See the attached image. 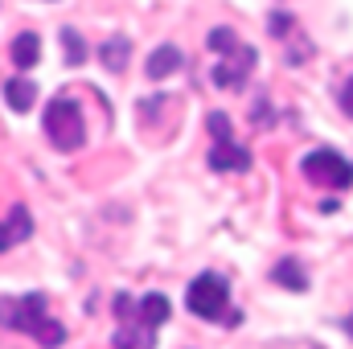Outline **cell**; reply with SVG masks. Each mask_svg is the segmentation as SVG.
<instances>
[{
  "mask_svg": "<svg viewBox=\"0 0 353 349\" xmlns=\"http://www.w3.org/2000/svg\"><path fill=\"white\" fill-rule=\"evenodd\" d=\"M29 235H33V218H29V210H25V206H12L8 218H0V255L12 251L17 243H25Z\"/></svg>",
  "mask_w": 353,
  "mask_h": 349,
  "instance_id": "cell-8",
  "label": "cell"
},
{
  "mask_svg": "<svg viewBox=\"0 0 353 349\" xmlns=\"http://www.w3.org/2000/svg\"><path fill=\"white\" fill-rule=\"evenodd\" d=\"M128 54H132V41L128 37H111V41H103V66L107 70H123L128 66Z\"/></svg>",
  "mask_w": 353,
  "mask_h": 349,
  "instance_id": "cell-12",
  "label": "cell"
},
{
  "mask_svg": "<svg viewBox=\"0 0 353 349\" xmlns=\"http://www.w3.org/2000/svg\"><path fill=\"white\" fill-rule=\"evenodd\" d=\"M271 279H275V283H283V288H292V292H304V283H308L296 259H279V263H275V271H271Z\"/></svg>",
  "mask_w": 353,
  "mask_h": 349,
  "instance_id": "cell-13",
  "label": "cell"
},
{
  "mask_svg": "<svg viewBox=\"0 0 353 349\" xmlns=\"http://www.w3.org/2000/svg\"><path fill=\"white\" fill-rule=\"evenodd\" d=\"M37 58H41V37H37V33H21V37L12 41V62H17V70H33Z\"/></svg>",
  "mask_w": 353,
  "mask_h": 349,
  "instance_id": "cell-10",
  "label": "cell"
},
{
  "mask_svg": "<svg viewBox=\"0 0 353 349\" xmlns=\"http://www.w3.org/2000/svg\"><path fill=\"white\" fill-rule=\"evenodd\" d=\"M62 46H66V66H83L87 62V46L74 29H62Z\"/></svg>",
  "mask_w": 353,
  "mask_h": 349,
  "instance_id": "cell-14",
  "label": "cell"
},
{
  "mask_svg": "<svg viewBox=\"0 0 353 349\" xmlns=\"http://www.w3.org/2000/svg\"><path fill=\"white\" fill-rule=\"evenodd\" d=\"M300 173L308 177L312 185H325V189H350L353 185V161H345L341 152L333 148H316L300 161Z\"/></svg>",
  "mask_w": 353,
  "mask_h": 349,
  "instance_id": "cell-7",
  "label": "cell"
},
{
  "mask_svg": "<svg viewBox=\"0 0 353 349\" xmlns=\"http://www.w3.org/2000/svg\"><path fill=\"white\" fill-rule=\"evenodd\" d=\"M4 99H8V107L21 115V111H29V107H33L37 87H33L29 79H8V83H4Z\"/></svg>",
  "mask_w": 353,
  "mask_h": 349,
  "instance_id": "cell-11",
  "label": "cell"
},
{
  "mask_svg": "<svg viewBox=\"0 0 353 349\" xmlns=\"http://www.w3.org/2000/svg\"><path fill=\"white\" fill-rule=\"evenodd\" d=\"M0 325H4V329H17V333H29L37 346H46V349H58L62 341H66L62 321L50 317V300H46V292L0 296Z\"/></svg>",
  "mask_w": 353,
  "mask_h": 349,
  "instance_id": "cell-2",
  "label": "cell"
},
{
  "mask_svg": "<svg viewBox=\"0 0 353 349\" xmlns=\"http://www.w3.org/2000/svg\"><path fill=\"white\" fill-rule=\"evenodd\" d=\"M185 304H189V312L193 317H201V321H222V325H243V312L230 304V283H226V275H218V271H201L193 283H189V292H185Z\"/></svg>",
  "mask_w": 353,
  "mask_h": 349,
  "instance_id": "cell-4",
  "label": "cell"
},
{
  "mask_svg": "<svg viewBox=\"0 0 353 349\" xmlns=\"http://www.w3.org/2000/svg\"><path fill=\"white\" fill-rule=\"evenodd\" d=\"M214 144H210V169L214 173H247L251 169V152L234 140V128H230V115L226 111H214L205 119Z\"/></svg>",
  "mask_w": 353,
  "mask_h": 349,
  "instance_id": "cell-6",
  "label": "cell"
},
{
  "mask_svg": "<svg viewBox=\"0 0 353 349\" xmlns=\"http://www.w3.org/2000/svg\"><path fill=\"white\" fill-rule=\"evenodd\" d=\"M185 66V54L176 50V46H161L152 58H148V79H169Z\"/></svg>",
  "mask_w": 353,
  "mask_h": 349,
  "instance_id": "cell-9",
  "label": "cell"
},
{
  "mask_svg": "<svg viewBox=\"0 0 353 349\" xmlns=\"http://www.w3.org/2000/svg\"><path fill=\"white\" fill-rule=\"evenodd\" d=\"M169 321V300L161 292H148V296H128V292H115V349H157V333L161 325Z\"/></svg>",
  "mask_w": 353,
  "mask_h": 349,
  "instance_id": "cell-1",
  "label": "cell"
},
{
  "mask_svg": "<svg viewBox=\"0 0 353 349\" xmlns=\"http://www.w3.org/2000/svg\"><path fill=\"white\" fill-rule=\"evenodd\" d=\"M341 111L353 119V74L345 79V87H341Z\"/></svg>",
  "mask_w": 353,
  "mask_h": 349,
  "instance_id": "cell-15",
  "label": "cell"
},
{
  "mask_svg": "<svg viewBox=\"0 0 353 349\" xmlns=\"http://www.w3.org/2000/svg\"><path fill=\"white\" fill-rule=\"evenodd\" d=\"M345 329H350V333H353V317H350V321H345Z\"/></svg>",
  "mask_w": 353,
  "mask_h": 349,
  "instance_id": "cell-16",
  "label": "cell"
},
{
  "mask_svg": "<svg viewBox=\"0 0 353 349\" xmlns=\"http://www.w3.org/2000/svg\"><path fill=\"white\" fill-rule=\"evenodd\" d=\"M46 136H50V144L58 152H79L87 144V119H83V111H79L70 90L50 99V107H46Z\"/></svg>",
  "mask_w": 353,
  "mask_h": 349,
  "instance_id": "cell-5",
  "label": "cell"
},
{
  "mask_svg": "<svg viewBox=\"0 0 353 349\" xmlns=\"http://www.w3.org/2000/svg\"><path fill=\"white\" fill-rule=\"evenodd\" d=\"M205 46H210V54H214L210 83H214V87H222V90L247 87V79H251V70H255V62H259L255 46H247V41H243L234 29H226V25L210 29Z\"/></svg>",
  "mask_w": 353,
  "mask_h": 349,
  "instance_id": "cell-3",
  "label": "cell"
}]
</instances>
